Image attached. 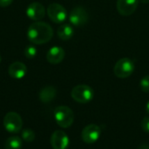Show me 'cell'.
I'll list each match as a JSON object with an SVG mask.
<instances>
[{
	"label": "cell",
	"instance_id": "obj_23",
	"mask_svg": "<svg viewBox=\"0 0 149 149\" xmlns=\"http://www.w3.org/2000/svg\"><path fill=\"white\" fill-rule=\"evenodd\" d=\"M146 111H147V113L149 114V100L148 102L147 103V106H146Z\"/></svg>",
	"mask_w": 149,
	"mask_h": 149
},
{
	"label": "cell",
	"instance_id": "obj_15",
	"mask_svg": "<svg viewBox=\"0 0 149 149\" xmlns=\"http://www.w3.org/2000/svg\"><path fill=\"white\" fill-rule=\"evenodd\" d=\"M73 33L74 30L70 24H63L57 31L58 37L62 40H69L73 36Z\"/></svg>",
	"mask_w": 149,
	"mask_h": 149
},
{
	"label": "cell",
	"instance_id": "obj_10",
	"mask_svg": "<svg viewBox=\"0 0 149 149\" xmlns=\"http://www.w3.org/2000/svg\"><path fill=\"white\" fill-rule=\"evenodd\" d=\"M139 0H118L117 10L122 16H130L137 9Z\"/></svg>",
	"mask_w": 149,
	"mask_h": 149
},
{
	"label": "cell",
	"instance_id": "obj_11",
	"mask_svg": "<svg viewBox=\"0 0 149 149\" xmlns=\"http://www.w3.org/2000/svg\"><path fill=\"white\" fill-rule=\"evenodd\" d=\"M26 15L34 21H39L45 15V9L40 3H31L26 9Z\"/></svg>",
	"mask_w": 149,
	"mask_h": 149
},
{
	"label": "cell",
	"instance_id": "obj_4",
	"mask_svg": "<svg viewBox=\"0 0 149 149\" xmlns=\"http://www.w3.org/2000/svg\"><path fill=\"white\" fill-rule=\"evenodd\" d=\"M134 68L135 65L132 59L128 58H123L115 64L113 72L116 77L120 79H126L132 75Z\"/></svg>",
	"mask_w": 149,
	"mask_h": 149
},
{
	"label": "cell",
	"instance_id": "obj_1",
	"mask_svg": "<svg viewBox=\"0 0 149 149\" xmlns=\"http://www.w3.org/2000/svg\"><path fill=\"white\" fill-rule=\"evenodd\" d=\"M53 36V30L50 24L45 22L36 21L27 30L28 39L35 45H43L49 42Z\"/></svg>",
	"mask_w": 149,
	"mask_h": 149
},
{
	"label": "cell",
	"instance_id": "obj_25",
	"mask_svg": "<svg viewBox=\"0 0 149 149\" xmlns=\"http://www.w3.org/2000/svg\"><path fill=\"white\" fill-rule=\"evenodd\" d=\"M0 62H1V58H0Z\"/></svg>",
	"mask_w": 149,
	"mask_h": 149
},
{
	"label": "cell",
	"instance_id": "obj_21",
	"mask_svg": "<svg viewBox=\"0 0 149 149\" xmlns=\"http://www.w3.org/2000/svg\"><path fill=\"white\" fill-rule=\"evenodd\" d=\"M13 0H0V6L1 7H7L12 3Z\"/></svg>",
	"mask_w": 149,
	"mask_h": 149
},
{
	"label": "cell",
	"instance_id": "obj_2",
	"mask_svg": "<svg viewBox=\"0 0 149 149\" xmlns=\"http://www.w3.org/2000/svg\"><path fill=\"white\" fill-rule=\"evenodd\" d=\"M54 119L60 127L67 128L72 125L74 114L70 107L66 106H59L54 111Z\"/></svg>",
	"mask_w": 149,
	"mask_h": 149
},
{
	"label": "cell",
	"instance_id": "obj_19",
	"mask_svg": "<svg viewBox=\"0 0 149 149\" xmlns=\"http://www.w3.org/2000/svg\"><path fill=\"white\" fill-rule=\"evenodd\" d=\"M36 54H37V49L32 45L27 46L24 50V55L28 58H33L36 56Z\"/></svg>",
	"mask_w": 149,
	"mask_h": 149
},
{
	"label": "cell",
	"instance_id": "obj_14",
	"mask_svg": "<svg viewBox=\"0 0 149 149\" xmlns=\"http://www.w3.org/2000/svg\"><path fill=\"white\" fill-rule=\"evenodd\" d=\"M56 96V89L53 86H47L43 87L39 92V100L43 103H49Z\"/></svg>",
	"mask_w": 149,
	"mask_h": 149
},
{
	"label": "cell",
	"instance_id": "obj_24",
	"mask_svg": "<svg viewBox=\"0 0 149 149\" xmlns=\"http://www.w3.org/2000/svg\"><path fill=\"white\" fill-rule=\"evenodd\" d=\"M139 2H141L142 3H148L149 0H139Z\"/></svg>",
	"mask_w": 149,
	"mask_h": 149
},
{
	"label": "cell",
	"instance_id": "obj_6",
	"mask_svg": "<svg viewBox=\"0 0 149 149\" xmlns=\"http://www.w3.org/2000/svg\"><path fill=\"white\" fill-rule=\"evenodd\" d=\"M47 14L49 18L56 24L63 23L67 17V11L64 6L59 3H51L47 8Z\"/></svg>",
	"mask_w": 149,
	"mask_h": 149
},
{
	"label": "cell",
	"instance_id": "obj_7",
	"mask_svg": "<svg viewBox=\"0 0 149 149\" xmlns=\"http://www.w3.org/2000/svg\"><path fill=\"white\" fill-rule=\"evenodd\" d=\"M101 130L100 127L95 124H90L84 127L81 133V138L86 144L95 143L100 137Z\"/></svg>",
	"mask_w": 149,
	"mask_h": 149
},
{
	"label": "cell",
	"instance_id": "obj_8",
	"mask_svg": "<svg viewBox=\"0 0 149 149\" xmlns=\"http://www.w3.org/2000/svg\"><path fill=\"white\" fill-rule=\"evenodd\" d=\"M69 20L74 26H82L88 21V13L81 6L74 7L70 12Z\"/></svg>",
	"mask_w": 149,
	"mask_h": 149
},
{
	"label": "cell",
	"instance_id": "obj_22",
	"mask_svg": "<svg viewBox=\"0 0 149 149\" xmlns=\"http://www.w3.org/2000/svg\"><path fill=\"white\" fill-rule=\"evenodd\" d=\"M138 149H149V146L148 144H142L140 146V148Z\"/></svg>",
	"mask_w": 149,
	"mask_h": 149
},
{
	"label": "cell",
	"instance_id": "obj_12",
	"mask_svg": "<svg viewBox=\"0 0 149 149\" xmlns=\"http://www.w3.org/2000/svg\"><path fill=\"white\" fill-rule=\"evenodd\" d=\"M65 55V53L62 47L53 46L48 51V52L46 54V58L49 63H51L52 65H57L63 61Z\"/></svg>",
	"mask_w": 149,
	"mask_h": 149
},
{
	"label": "cell",
	"instance_id": "obj_5",
	"mask_svg": "<svg viewBox=\"0 0 149 149\" xmlns=\"http://www.w3.org/2000/svg\"><path fill=\"white\" fill-rule=\"evenodd\" d=\"M3 127L9 133H19L23 127V120L20 115L15 112H10L3 118Z\"/></svg>",
	"mask_w": 149,
	"mask_h": 149
},
{
	"label": "cell",
	"instance_id": "obj_18",
	"mask_svg": "<svg viewBox=\"0 0 149 149\" xmlns=\"http://www.w3.org/2000/svg\"><path fill=\"white\" fill-rule=\"evenodd\" d=\"M140 86L142 92L149 93V75L143 77L140 82Z\"/></svg>",
	"mask_w": 149,
	"mask_h": 149
},
{
	"label": "cell",
	"instance_id": "obj_17",
	"mask_svg": "<svg viewBox=\"0 0 149 149\" xmlns=\"http://www.w3.org/2000/svg\"><path fill=\"white\" fill-rule=\"evenodd\" d=\"M22 138L26 142H31L35 139V133L31 128H26L22 131Z\"/></svg>",
	"mask_w": 149,
	"mask_h": 149
},
{
	"label": "cell",
	"instance_id": "obj_20",
	"mask_svg": "<svg viewBox=\"0 0 149 149\" xmlns=\"http://www.w3.org/2000/svg\"><path fill=\"white\" fill-rule=\"evenodd\" d=\"M141 128L144 132L149 133V116H145L141 120Z\"/></svg>",
	"mask_w": 149,
	"mask_h": 149
},
{
	"label": "cell",
	"instance_id": "obj_3",
	"mask_svg": "<svg viewBox=\"0 0 149 149\" xmlns=\"http://www.w3.org/2000/svg\"><path fill=\"white\" fill-rule=\"evenodd\" d=\"M71 96L76 102L86 104L93 99L94 91L91 86L87 85H79L73 87L71 93Z\"/></svg>",
	"mask_w": 149,
	"mask_h": 149
},
{
	"label": "cell",
	"instance_id": "obj_9",
	"mask_svg": "<svg viewBox=\"0 0 149 149\" xmlns=\"http://www.w3.org/2000/svg\"><path fill=\"white\" fill-rule=\"evenodd\" d=\"M69 138L62 130L55 131L51 136V145L53 149H66L69 146Z\"/></svg>",
	"mask_w": 149,
	"mask_h": 149
},
{
	"label": "cell",
	"instance_id": "obj_13",
	"mask_svg": "<svg viewBox=\"0 0 149 149\" xmlns=\"http://www.w3.org/2000/svg\"><path fill=\"white\" fill-rule=\"evenodd\" d=\"M8 72L11 78L19 79L25 76L27 72V67L22 62H14L9 66Z\"/></svg>",
	"mask_w": 149,
	"mask_h": 149
},
{
	"label": "cell",
	"instance_id": "obj_16",
	"mask_svg": "<svg viewBox=\"0 0 149 149\" xmlns=\"http://www.w3.org/2000/svg\"><path fill=\"white\" fill-rule=\"evenodd\" d=\"M5 149H21L22 148V140L18 136H10L9 137L4 144Z\"/></svg>",
	"mask_w": 149,
	"mask_h": 149
}]
</instances>
